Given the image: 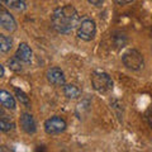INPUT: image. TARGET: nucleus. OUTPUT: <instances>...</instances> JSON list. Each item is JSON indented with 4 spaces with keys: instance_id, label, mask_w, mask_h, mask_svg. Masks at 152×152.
<instances>
[{
    "instance_id": "f257e3e1",
    "label": "nucleus",
    "mask_w": 152,
    "mask_h": 152,
    "mask_svg": "<svg viewBox=\"0 0 152 152\" xmlns=\"http://www.w3.org/2000/svg\"><path fill=\"white\" fill-rule=\"evenodd\" d=\"M79 24V14L72 5L56 9L52 14V26L58 33L69 34Z\"/></svg>"
},
{
    "instance_id": "f03ea898",
    "label": "nucleus",
    "mask_w": 152,
    "mask_h": 152,
    "mask_svg": "<svg viewBox=\"0 0 152 152\" xmlns=\"http://www.w3.org/2000/svg\"><path fill=\"white\" fill-rule=\"evenodd\" d=\"M93 88L99 93H108L113 89V80L110 76L102 71H96L91 75Z\"/></svg>"
},
{
    "instance_id": "7ed1b4c3",
    "label": "nucleus",
    "mask_w": 152,
    "mask_h": 152,
    "mask_svg": "<svg viewBox=\"0 0 152 152\" xmlns=\"http://www.w3.org/2000/svg\"><path fill=\"white\" fill-rule=\"evenodd\" d=\"M123 64L127 69L138 71L143 67V57L137 50H129L123 55Z\"/></svg>"
},
{
    "instance_id": "20e7f679",
    "label": "nucleus",
    "mask_w": 152,
    "mask_h": 152,
    "mask_svg": "<svg viewBox=\"0 0 152 152\" xmlns=\"http://www.w3.org/2000/svg\"><path fill=\"white\" fill-rule=\"evenodd\" d=\"M95 33H96V26H95V22L91 20L89 18H85L84 20H81L80 26L77 28V37L81 38L84 41H91L95 37Z\"/></svg>"
},
{
    "instance_id": "39448f33",
    "label": "nucleus",
    "mask_w": 152,
    "mask_h": 152,
    "mask_svg": "<svg viewBox=\"0 0 152 152\" xmlns=\"http://www.w3.org/2000/svg\"><path fill=\"white\" fill-rule=\"evenodd\" d=\"M66 129V122L60 117H52L45 122V131L48 134H58Z\"/></svg>"
},
{
    "instance_id": "423d86ee",
    "label": "nucleus",
    "mask_w": 152,
    "mask_h": 152,
    "mask_svg": "<svg viewBox=\"0 0 152 152\" xmlns=\"http://www.w3.org/2000/svg\"><path fill=\"white\" fill-rule=\"evenodd\" d=\"M0 26L4 29H7L9 32H14L17 29V22L13 18V15L9 13L1 4H0Z\"/></svg>"
},
{
    "instance_id": "0eeeda50",
    "label": "nucleus",
    "mask_w": 152,
    "mask_h": 152,
    "mask_svg": "<svg viewBox=\"0 0 152 152\" xmlns=\"http://www.w3.org/2000/svg\"><path fill=\"white\" fill-rule=\"evenodd\" d=\"M47 80L55 86L65 85V75L58 67H52L47 71Z\"/></svg>"
},
{
    "instance_id": "6e6552de",
    "label": "nucleus",
    "mask_w": 152,
    "mask_h": 152,
    "mask_svg": "<svg viewBox=\"0 0 152 152\" xmlns=\"http://www.w3.org/2000/svg\"><path fill=\"white\" fill-rule=\"evenodd\" d=\"M20 126L23 128V131L27 132V133H29V134H32V133H34L37 131L34 118H33L31 114H28V113L22 114V117H20Z\"/></svg>"
},
{
    "instance_id": "1a4fd4ad",
    "label": "nucleus",
    "mask_w": 152,
    "mask_h": 152,
    "mask_svg": "<svg viewBox=\"0 0 152 152\" xmlns=\"http://www.w3.org/2000/svg\"><path fill=\"white\" fill-rule=\"evenodd\" d=\"M24 64H29L32 61V50L29 48V46L27 43H20L18 47L17 55H15Z\"/></svg>"
},
{
    "instance_id": "9d476101",
    "label": "nucleus",
    "mask_w": 152,
    "mask_h": 152,
    "mask_svg": "<svg viewBox=\"0 0 152 152\" xmlns=\"http://www.w3.org/2000/svg\"><path fill=\"white\" fill-rule=\"evenodd\" d=\"M0 104L8 109H15V100L7 90H0Z\"/></svg>"
},
{
    "instance_id": "9b49d317",
    "label": "nucleus",
    "mask_w": 152,
    "mask_h": 152,
    "mask_svg": "<svg viewBox=\"0 0 152 152\" xmlns=\"http://www.w3.org/2000/svg\"><path fill=\"white\" fill-rule=\"evenodd\" d=\"M12 45H13V41L10 37L0 34V52H3V53L9 52L12 50Z\"/></svg>"
},
{
    "instance_id": "f8f14e48",
    "label": "nucleus",
    "mask_w": 152,
    "mask_h": 152,
    "mask_svg": "<svg viewBox=\"0 0 152 152\" xmlns=\"http://www.w3.org/2000/svg\"><path fill=\"white\" fill-rule=\"evenodd\" d=\"M0 1L5 3L8 7H10L12 9H14L17 12H20L26 9V0H0Z\"/></svg>"
},
{
    "instance_id": "ddd939ff",
    "label": "nucleus",
    "mask_w": 152,
    "mask_h": 152,
    "mask_svg": "<svg viewBox=\"0 0 152 152\" xmlns=\"http://www.w3.org/2000/svg\"><path fill=\"white\" fill-rule=\"evenodd\" d=\"M64 91H65V95L67 98L70 99H77L80 95H81V91H80V89L77 86H75V85H66L65 89H64Z\"/></svg>"
},
{
    "instance_id": "4468645a",
    "label": "nucleus",
    "mask_w": 152,
    "mask_h": 152,
    "mask_svg": "<svg viewBox=\"0 0 152 152\" xmlns=\"http://www.w3.org/2000/svg\"><path fill=\"white\" fill-rule=\"evenodd\" d=\"M8 64H9V69L13 70V71H17V72H18V71H20V70H22L20 60H19L17 56L14 57V58H10V60H9V62H8Z\"/></svg>"
},
{
    "instance_id": "2eb2a0df",
    "label": "nucleus",
    "mask_w": 152,
    "mask_h": 152,
    "mask_svg": "<svg viewBox=\"0 0 152 152\" xmlns=\"http://www.w3.org/2000/svg\"><path fill=\"white\" fill-rule=\"evenodd\" d=\"M15 95H17L18 100L22 104H24V105H29V98L24 94V91H22L20 89H15Z\"/></svg>"
},
{
    "instance_id": "dca6fc26",
    "label": "nucleus",
    "mask_w": 152,
    "mask_h": 152,
    "mask_svg": "<svg viewBox=\"0 0 152 152\" xmlns=\"http://www.w3.org/2000/svg\"><path fill=\"white\" fill-rule=\"evenodd\" d=\"M13 123H10L9 121L7 119H3V118H0V132H8L13 129Z\"/></svg>"
},
{
    "instance_id": "f3484780",
    "label": "nucleus",
    "mask_w": 152,
    "mask_h": 152,
    "mask_svg": "<svg viewBox=\"0 0 152 152\" xmlns=\"http://www.w3.org/2000/svg\"><path fill=\"white\" fill-rule=\"evenodd\" d=\"M146 118H147V122H148L150 127L152 128V107L148 109V112H147V114H146Z\"/></svg>"
},
{
    "instance_id": "a211bd4d",
    "label": "nucleus",
    "mask_w": 152,
    "mask_h": 152,
    "mask_svg": "<svg viewBox=\"0 0 152 152\" xmlns=\"http://www.w3.org/2000/svg\"><path fill=\"white\" fill-rule=\"evenodd\" d=\"M89 3L93 4V5H95V7H99L104 3V0H89Z\"/></svg>"
},
{
    "instance_id": "6ab92c4d",
    "label": "nucleus",
    "mask_w": 152,
    "mask_h": 152,
    "mask_svg": "<svg viewBox=\"0 0 152 152\" xmlns=\"http://www.w3.org/2000/svg\"><path fill=\"white\" fill-rule=\"evenodd\" d=\"M115 1H117L118 4H121V5H124V4H129V3H132L133 0H115Z\"/></svg>"
},
{
    "instance_id": "aec40b11",
    "label": "nucleus",
    "mask_w": 152,
    "mask_h": 152,
    "mask_svg": "<svg viewBox=\"0 0 152 152\" xmlns=\"http://www.w3.org/2000/svg\"><path fill=\"white\" fill-rule=\"evenodd\" d=\"M3 76H4V67L0 65V77H3Z\"/></svg>"
},
{
    "instance_id": "412c9836",
    "label": "nucleus",
    "mask_w": 152,
    "mask_h": 152,
    "mask_svg": "<svg viewBox=\"0 0 152 152\" xmlns=\"http://www.w3.org/2000/svg\"><path fill=\"white\" fill-rule=\"evenodd\" d=\"M0 115H4V110H3L1 107H0Z\"/></svg>"
}]
</instances>
